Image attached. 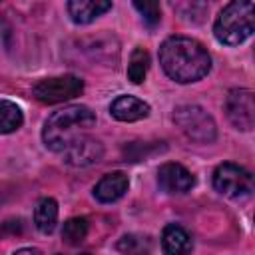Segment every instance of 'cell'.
<instances>
[{"mask_svg": "<svg viewBox=\"0 0 255 255\" xmlns=\"http://www.w3.org/2000/svg\"><path fill=\"white\" fill-rule=\"evenodd\" d=\"M159 64L163 72L177 84H191L207 76L211 58L205 46L189 36H171L159 48Z\"/></svg>", "mask_w": 255, "mask_h": 255, "instance_id": "6da1fadb", "label": "cell"}, {"mask_svg": "<svg viewBox=\"0 0 255 255\" xmlns=\"http://www.w3.org/2000/svg\"><path fill=\"white\" fill-rule=\"evenodd\" d=\"M96 124V116L86 106H66L58 112H54L42 129V139L48 149L52 151H64L76 137L84 135L86 129H90Z\"/></svg>", "mask_w": 255, "mask_h": 255, "instance_id": "7a4b0ae2", "label": "cell"}, {"mask_svg": "<svg viewBox=\"0 0 255 255\" xmlns=\"http://www.w3.org/2000/svg\"><path fill=\"white\" fill-rule=\"evenodd\" d=\"M255 30V6L247 0L229 2L213 24V34L221 44L237 46Z\"/></svg>", "mask_w": 255, "mask_h": 255, "instance_id": "3957f363", "label": "cell"}, {"mask_svg": "<svg viewBox=\"0 0 255 255\" xmlns=\"http://www.w3.org/2000/svg\"><path fill=\"white\" fill-rule=\"evenodd\" d=\"M173 122L175 126L197 143H211L217 135V128L213 118L195 104H183L173 110Z\"/></svg>", "mask_w": 255, "mask_h": 255, "instance_id": "277c9868", "label": "cell"}, {"mask_svg": "<svg viewBox=\"0 0 255 255\" xmlns=\"http://www.w3.org/2000/svg\"><path fill=\"white\" fill-rule=\"evenodd\" d=\"M213 187L225 197L243 199L253 191V175L237 163H221L213 171Z\"/></svg>", "mask_w": 255, "mask_h": 255, "instance_id": "5b68a950", "label": "cell"}, {"mask_svg": "<svg viewBox=\"0 0 255 255\" xmlns=\"http://www.w3.org/2000/svg\"><path fill=\"white\" fill-rule=\"evenodd\" d=\"M82 92H84V82L72 74L40 80L32 90L34 98L42 104H60L80 96Z\"/></svg>", "mask_w": 255, "mask_h": 255, "instance_id": "8992f818", "label": "cell"}, {"mask_svg": "<svg viewBox=\"0 0 255 255\" xmlns=\"http://www.w3.org/2000/svg\"><path fill=\"white\" fill-rule=\"evenodd\" d=\"M225 110L229 122L243 131H249L255 124V102H253V92L247 88H235L227 94L225 100Z\"/></svg>", "mask_w": 255, "mask_h": 255, "instance_id": "52a82bcc", "label": "cell"}, {"mask_svg": "<svg viewBox=\"0 0 255 255\" xmlns=\"http://www.w3.org/2000/svg\"><path fill=\"white\" fill-rule=\"evenodd\" d=\"M62 155H64V161L68 163V165H74V167H88V165H92V163H98L100 159H102V155H104V145L98 141V139H94V137H90V135H80V137H76L64 151H62Z\"/></svg>", "mask_w": 255, "mask_h": 255, "instance_id": "ba28073f", "label": "cell"}, {"mask_svg": "<svg viewBox=\"0 0 255 255\" xmlns=\"http://www.w3.org/2000/svg\"><path fill=\"white\" fill-rule=\"evenodd\" d=\"M157 183L165 193H187L195 185V177L181 163L167 161L157 171Z\"/></svg>", "mask_w": 255, "mask_h": 255, "instance_id": "9c48e42d", "label": "cell"}, {"mask_svg": "<svg viewBox=\"0 0 255 255\" xmlns=\"http://www.w3.org/2000/svg\"><path fill=\"white\" fill-rule=\"evenodd\" d=\"M110 114L120 122H137L147 118L149 106L135 96H120L112 102Z\"/></svg>", "mask_w": 255, "mask_h": 255, "instance_id": "30bf717a", "label": "cell"}, {"mask_svg": "<svg viewBox=\"0 0 255 255\" xmlns=\"http://www.w3.org/2000/svg\"><path fill=\"white\" fill-rule=\"evenodd\" d=\"M128 185H129V181L124 171H112L96 183L94 195L102 203H112V201H118L128 191Z\"/></svg>", "mask_w": 255, "mask_h": 255, "instance_id": "8fae6325", "label": "cell"}, {"mask_svg": "<svg viewBox=\"0 0 255 255\" xmlns=\"http://www.w3.org/2000/svg\"><path fill=\"white\" fill-rule=\"evenodd\" d=\"M70 18L76 24H90L104 12L112 8V2L108 0H72L66 4Z\"/></svg>", "mask_w": 255, "mask_h": 255, "instance_id": "7c38bea8", "label": "cell"}, {"mask_svg": "<svg viewBox=\"0 0 255 255\" xmlns=\"http://www.w3.org/2000/svg\"><path fill=\"white\" fill-rule=\"evenodd\" d=\"M161 249H163V255H189L191 237L183 227L169 223L163 227V233H161Z\"/></svg>", "mask_w": 255, "mask_h": 255, "instance_id": "4fadbf2b", "label": "cell"}, {"mask_svg": "<svg viewBox=\"0 0 255 255\" xmlns=\"http://www.w3.org/2000/svg\"><path fill=\"white\" fill-rule=\"evenodd\" d=\"M34 223L40 233H52L58 223V203L52 197H44L38 201L34 209Z\"/></svg>", "mask_w": 255, "mask_h": 255, "instance_id": "5bb4252c", "label": "cell"}, {"mask_svg": "<svg viewBox=\"0 0 255 255\" xmlns=\"http://www.w3.org/2000/svg\"><path fill=\"white\" fill-rule=\"evenodd\" d=\"M24 122L22 110L8 100H0V133H12L16 131Z\"/></svg>", "mask_w": 255, "mask_h": 255, "instance_id": "9a60e30c", "label": "cell"}, {"mask_svg": "<svg viewBox=\"0 0 255 255\" xmlns=\"http://www.w3.org/2000/svg\"><path fill=\"white\" fill-rule=\"evenodd\" d=\"M147 68H149V54L143 48H133L128 64V78L133 84H141L145 80Z\"/></svg>", "mask_w": 255, "mask_h": 255, "instance_id": "2e32d148", "label": "cell"}, {"mask_svg": "<svg viewBox=\"0 0 255 255\" xmlns=\"http://www.w3.org/2000/svg\"><path fill=\"white\" fill-rule=\"evenodd\" d=\"M88 235V221L84 217H72L62 227V239L68 245H80Z\"/></svg>", "mask_w": 255, "mask_h": 255, "instance_id": "e0dca14e", "label": "cell"}, {"mask_svg": "<svg viewBox=\"0 0 255 255\" xmlns=\"http://www.w3.org/2000/svg\"><path fill=\"white\" fill-rule=\"evenodd\" d=\"M133 8L141 14L143 22L149 28H153V26L159 24V20H161V8H159L157 2H133Z\"/></svg>", "mask_w": 255, "mask_h": 255, "instance_id": "ac0fdd59", "label": "cell"}, {"mask_svg": "<svg viewBox=\"0 0 255 255\" xmlns=\"http://www.w3.org/2000/svg\"><path fill=\"white\" fill-rule=\"evenodd\" d=\"M14 255H40V251L34 247H22V249L14 251Z\"/></svg>", "mask_w": 255, "mask_h": 255, "instance_id": "d6986e66", "label": "cell"}, {"mask_svg": "<svg viewBox=\"0 0 255 255\" xmlns=\"http://www.w3.org/2000/svg\"><path fill=\"white\" fill-rule=\"evenodd\" d=\"M126 255H147V253H143V251H129V253H126Z\"/></svg>", "mask_w": 255, "mask_h": 255, "instance_id": "ffe728a7", "label": "cell"}, {"mask_svg": "<svg viewBox=\"0 0 255 255\" xmlns=\"http://www.w3.org/2000/svg\"><path fill=\"white\" fill-rule=\"evenodd\" d=\"M82 255H88V253H82Z\"/></svg>", "mask_w": 255, "mask_h": 255, "instance_id": "44dd1931", "label": "cell"}]
</instances>
